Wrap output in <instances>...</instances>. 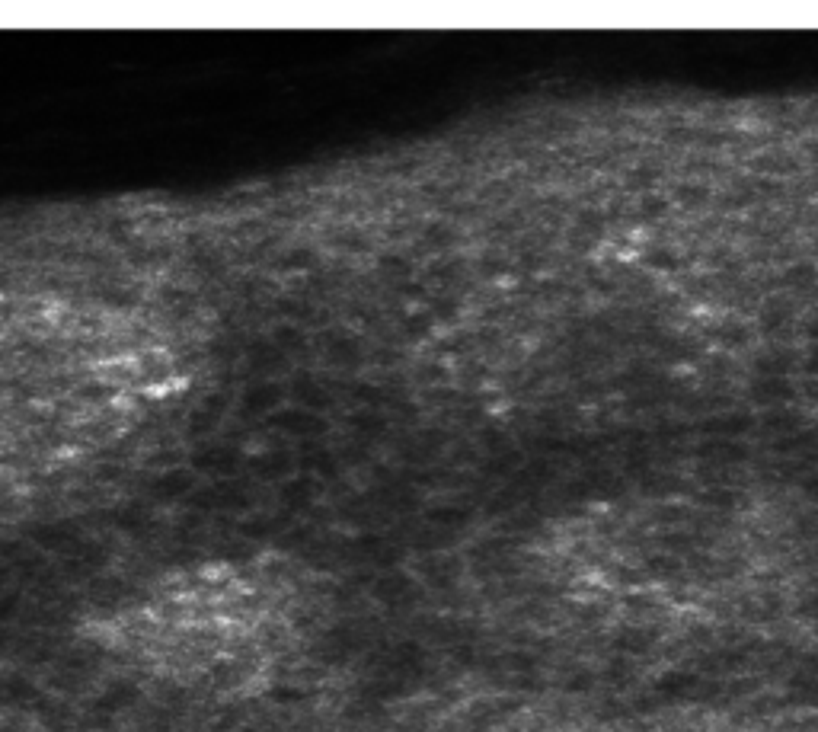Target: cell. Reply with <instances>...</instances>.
I'll return each instance as SVG.
<instances>
[{"label": "cell", "instance_id": "2", "mask_svg": "<svg viewBox=\"0 0 818 732\" xmlns=\"http://www.w3.org/2000/svg\"><path fill=\"white\" fill-rule=\"evenodd\" d=\"M751 397H755L758 406H780L793 400V384L787 378H764V374H758L755 384H751Z\"/></svg>", "mask_w": 818, "mask_h": 732}, {"label": "cell", "instance_id": "6", "mask_svg": "<svg viewBox=\"0 0 818 732\" xmlns=\"http://www.w3.org/2000/svg\"><path fill=\"white\" fill-rule=\"evenodd\" d=\"M803 368L812 374V378H818V343L806 352V362H803Z\"/></svg>", "mask_w": 818, "mask_h": 732}, {"label": "cell", "instance_id": "1", "mask_svg": "<svg viewBox=\"0 0 818 732\" xmlns=\"http://www.w3.org/2000/svg\"><path fill=\"white\" fill-rule=\"evenodd\" d=\"M326 592L298 560L256 553L179 569L93 621L125 669L205 694H250L314 643Z\"/></svg>", "mask_w": 818, "mask_h": 732}, {"label": "cell", "instance_id": "7", "mask_svg": "<svg viewBox=\"0 0 818 732\" xmlns=\"http://www.w3.org/2000/svg\"><path fill=\"white\" fill-rule=\"evenodd\" d=\"M809 336H812V339H815V343H818V320H815V323H812V327H809Z\"/></svg>", "mask_w": 818, "mask_h": 732}, {"label": "cell", "instance_id": "3", "mask_svg": "<svg viewBox=\"0 0 818 732\" xmlns=\"http://www.w3.org/2000/svg\"><path fill=\"white\" fill-rule=\"evenodd\" d=\"M790 371H793V352L787 349H771L758 359V374H764V378H787Z\"/></svg>", "mask_w": 818, "mask_h": 732}, {"label": "cell", "instance_id": "4", "mask_svg": "<svg viewBox=\"0 0 818 732\" xmlns=\"http://www.w3.org/2000/svg\"><path fill=\"white\" fill-rule=\"evenodd\" d=\"M646 263L672 269V266L678 263V259H675V253H672V250H662V247H659V250H649V253H646Z\"/></svg>", "mask_w": 818, "mask_h": 732}, {"label": "cell", "instance_id": "5", "mask_svg": "<svg viewBox=\"0 0 818 732\" xmlns=\"http://www.w3.org/2000/svg\"><path fill=\"white\" fill-rule=\"evenodd\" d=\"M787 279H790V285H796V288H806V285L815 282V269H812V266H799L796 272L787 275Z\"/></svg>", "mask_w": 818, "mask_h": 732}]
</instances>
